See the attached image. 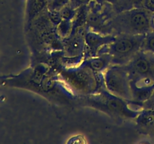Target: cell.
I'll return each mask as SVG.
<instances>
[{"label": "cell", "mask_w": 154, "mask_h": 144, "mask_svg": "<svg viewBox=\"0 0 154 144\" xmlns=\"http://www.w3.org/2000/svg\"><path fill=\"white\" fill-rule=\"evenodd\" d=\"M75 104L97 110L120 120H134L143 109L142 104L118 97L108 92L104 86L95 94L77 98Z\"/></svg>", "instance_id": "1"}, {"label": "cell", "mask_w": 154, "mask_h": 144, "mask_svg": "<svg viewBox=\"0 0 154 144\" xmlns=\"http://www.w3.org/2000/svg\"><path fill=\"white\" fill-rule=\"evenodd\" d=\"M54 68L62 82L76 98L95 94L104 86L102 75L95 73L84 61L77 65Z\"/></svg>", "instance_id": "2"}, {"label": "cell", "mask_w": 154, "mask_h": 144, "mask_svg": "<svg viewBox=\"0 0 154 144\" xmlns=\"http://www.w3.org/2000/svg\"><path fill=\"white\" fill-rule=\"evenodd\" d=\"M150 15L144 8L119 12L108 22V31L114 34H146L151 31Z\"/></svg>", "instance_id": "3"}, {"label": "cell", "mask_w": 154, "mask_h": 144, "mask_svg": "<svg viewBox=\"0 0 154 144\" xmlns=\"http://www.w3.org/2000/svg\"><path fill=\"white\" fill-rule=\"evenodd\" d=\"M146 34H116L115 39L99 51L108 53L112 64L126 65L141 50Z\"/></svg>", "instance_id": "4"}, {"label": "cell", "mask_w": 154, "mask_h": 144, "mask_svg": "<svg viewBox=\"0 0 154 144\" xmlns=\"http://www.w3.org/2000/svg\"><path fill=\"white\" fill-rule=\"evenodd\" d=\"M87 27L74 29L72 34L63 40L60 66H73L79 64L85 58V32ZM59 67V66H58Z\"/></svg>", "instance_id": "5"}, {"label": "cell", "mask_w": 154, "mask_h": 144, "mask_svg": "<svg viewBox=\"0 0 154 144\" xmlns=\"http://www.w3.org/2000/svg\"><path fill=\"white\" fill-rule=\"evenodd\" d=\"M105 88L112 94L132 100L130 78L125 65L111 64L102 74Z\"/></svg>", "instance_id": "6"}, {"label": "cell", "mask_w": 154, "mask_h": 144, "mask_svg": "<svg viewBox=\"0 0 154 144\" xmlns=\"http://www.w3.org/2000/svg\"><path fill=\"white\" fill-rule=\"evenodd\" d=\"M125 67L130 79L139 76L154 78V54L141 50Z\"/></svg>", "instance_id": "7"}, {"label": "cell", "mask_w": 154, "mask_h": 144, "mask_svg": "<svg viewBox=\"0 0 154 144\" xmlns=\"http://www.w3.org/2000/svg\"><path fill=\"white\" fill-rule=\"evenodd\" d=\"M132 100L141 104L147 101L154 91V78L139 76L130 79Z\"/></svg>", "instance_id": "8"}, {"label": "cell", "mask_w": 154, "mask_h": 144, "mask_svg": "<svg viewBox=\"0 0 154 144\" xmlns=\"http://www.w3.org/2000/svg\"><path fill=\"white\" fill-rule=\"evenodd\" d=\"M116 34H105L87 29L85 32V58L98 55L99 51L115 39Z\"/></svg>", "instance_id": "9"}, {"label": "cell", "mask_w": 154, "mask_h": 144, "mask_svg": "<svg viewBox=\"0 0 154 144\" xmlns=\"http://www.w3.org/2000/svg\"><path fill=\"white\" fill-rule=\"evenodd\" d=\"M84 62L99 75L103 74L104 72L112 64L111 56L108 53L98 54L95 56L84 58Z\"/></svg>", "instance_id": "10"}, {"label": "cell", "mask_w": 154, "mask_h": 144, "mask_svg": "<svg viewBox=\"0 0 154 144\" xmlns=\"http://www.w3.org/2000/svg\"><path fill=\"white\" fill-rule=\"evenodd\" d=\"M137 127L146 134H154V110L143 108L134 119Z\"/></svg>", "instance_id": "11"}, {"label": "cell", "mask_w": 154, "mask_h": 144, "mask_svg": "<svg viewBox=\"0 0 154 144\" xmlns=\"http://www.w3.org/2000/svg\"><path fill=\"white\" fill-rule=\"evenodd\" d=\"M51 0H27L26 20V26L30 25L33 20L35 19L41 13L48 8Z\"/></svg>", "instance_id": "12"}, {"label": "cell", "mask_w": 154, "mask_h": 144, "mask_svg": "<svg viewBox=\"0 0 154 144\" xmlns=\"http://www.w3.org/2000/svg\"><path fill=\"white\" fill-rule=\"evenodd\" d=\"M55 32L57 35L62 40L66 38L73 32V21L61 20L55 26Z\"/></svg>", "instance_id": "13"}, {"label": "cell", "mask_w": 154, "mask_h": 144, "mask_svg": "<svg viewBox=\"0 0 154 144\" xmlns=\"http://www.w3.org/2000/svg\"><path fill=\"white\" fill-rule=\"evenodd\" d=\"M142 3L143 0H118L114 9L117 13H119L123 10L142 8Z\"/></svg>", "instance_id": "14"}, {"label": "cell", "mask_w": 154, "mask_h": 144, "mask_svg": "<svg viewBox=\"0 0 154 144\" xmlns=\"http://www.w3.org/2000/svg\"><path fill=\"white\" fill-rule=\"evenodd\" d=\"M62 20L73 21L77 14V8L72 7L70 4H67L59 10Z\"/></svg>", "instance_id": "15"}, {"label": "cell", "mask_w": 154, "mask_h": 144, "mask_svg": "<svg viewBox=\"0 0 154 144\" xmlns=\"http://www.w3.org/2000/svg\"><path fill=\"white\" fill-rule=\"evenodd\" d=\"M141 50L154 54V32L153 31H150L147 34H146Z\"/></svg>", "instance_id": "16"}, {"label": "cell", "mask_w": 154, "mask_h": 144, "mask_svg": "<svg viewBox=\"0 0 154 144\" xmlns=\"http://www.w3.org/2000/svg\"><path fill=\"white\" fill-rule=\"evenodd\" d=\"M71 0H51L47 8L51 10H60L70 3Z\"/></svg>", "instance_id": "17"}, {"label": "cell", "mask_w": 154, "mask_h": 144, "mask_svg": "<svg viewBox=\"0 0 154 144\" xmlns=\"http://www.w3.org/2000/svg\"><path fill=\"white\" fill-rule=\"evenodd\" d=\"M142 8L150 13L154 12V0H143Z\"/></svg>", "instance_id": "18"}, {"label": "cell", "mask_w": 154, "mask_h": 144, "mask_svg": "<svg viewBox=\"0 0 154 144\" xmlns=\"http://www.w3.org/2000/svg\"><path fill=\"white\" fill-rule=\"evenodd\" d=\"M91 1L93 0H71L69 4L75 8H78L84 4H88Z\"/></svg>", "instance_id": "19"}, {"label": "cell", "mask_w": 154, "mask_h": 144, "mask_svg": "<svg viewBox=\"0 0 154 144\" xmlns=\"http://www.w3.org/2000/svg\"><path fill=\"white\" fill-rule=\"evenodd\" d=\"M143 108H145V109H150L153 110H154V91L152 94V95L150 96V98L145 101L143 104Z\"/></svg>", "instance_id": "20"}, {"label": "cell", "mask_w": 154, "mask_h": 144, "mask_svg": "<svg viewBox=\"0 0 154 144\" xmlns=\"http://www.w3.org/2000/svg\"><path fill=\"white\" fill-rule=\"evenodd\" d=\"M95 1H96L99 3H102V4H111V5H113L114 7L118 0H95Z\"/></svg>", "instance_id": "21"}, {"label": "cell", "mask_w": 154, "mask_h": 144, "mask_svg": "<svg viewBox=\"0 0 154 144\" xmlns=\"http://www.w3.org/2000/svg\"><path fill=\"white\" fill-rule=\"evenodd\" d=\"M150 28H151V31L154 32V12L151 13L150 18Z\"/></svg>", "instance_id": "22"}]
</instances>
